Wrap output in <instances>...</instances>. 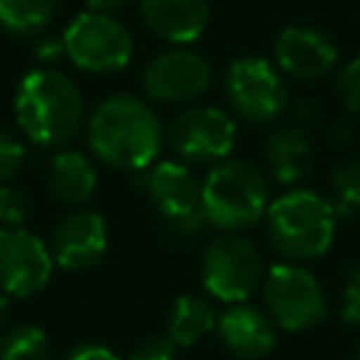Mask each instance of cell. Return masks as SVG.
Masks as SVG:
<instances>
[{
	"label": "cell",
	"mask_w": 360,
	"mask_h": 360,
	"mask_svg": "<svg viewBox=\"0 0 360 360\" xmlns=\"http://www.w3.org/2000/svg\"><path fill=\"white\" fill-rule=\"evenodd\" d=\"M51 248L25 228H0V292L8 298H31L48 287L53 276Z\"/></svg>",
	"instance_id": "8fae6325"
},
{
	"label": "cell",
	"mask_w": 360,
	"mask_h": 360,
	"mask_svg": "<svg viewBox=\"0 0 360 360\" xmlns=\"http://www.w3.org/2000/svg\"><path fill=\"white\" fill-rule=\"evenodd\" d=\"M6 323H8V295L0 292V332L6 329Z\"/></svg>",
	"instance_id": "d6a6232c"
},
{
	"label": "cell",
	"mask_w": 360,
	"mask_h": 360,
	"mask_svg": "<svg viewBox=\"0 0 360 360\" xmlns=\"http://www.w3.org/2000/svg\"><path fill=\"white\" fill-rule=\"evenodd\" d=\"M262 298L273 323L287 332L312 329L329 312V301L321 281L298 262L270 264L262 278Z\"/></svg>",
	"instance_id": "5b68a950"
},
{
	"label": "cell",
	"mask_w": 360,
	"mask_h": 360,
	"mask_svg": "<svg viewBox=\"0 0 360 360\" xmlns=\"http://www.w3.org/2000/svg\"><path fill=\"white\" fill-rule=\"evenodd\" d=\"M166 143L186 166H217L236 146V121L214 104H197L172 118Z\"/></svg>",
	"instance_id": "ba28073f"
},
{
	"label": "cell",
	"mask_w": 360,
	"mask_h": 360,
	"mask_svg": "<svg viewBox=\"0 0 360 360\" xmlns=\"http://www.w3.org/2000/svg\"><path fill=\"white\" fill-rule=\"evenodd\" d=\"M31 217V197L22 186L3 183L0 186V222L3 228H22Z\"/></svg>",
	"instance_id": "603a6c76"
},
{
	"label": "cell",
	"mask_w": 360,
	"mask_h": 360,
	"mask_svg": "<svg viewBox=\"0 0 360 360\" xmlns=\"http://www.w3.org/2000/svg\"><path fill=\"white\" fill-rule=\"evenodd\" d=\"M217 335L219 343L242 360H259L276 346L273 318L250 304H231L222 315H217Z\"/></svg>",
	"instance_id": "9a60e30c"
},
{
	"label": "cell",
	"mask_w": 360,
	"mask_h": 360,
	"mask_svg": "<svg viewBox=\"0 0 360 360\" xmlns=\"http://www.w3.org/2000/svg\"><path fill=\"white\" fill-rule=\"evenodd\" d=\"M273 59L292 79H321L338 65V45L315 25H287L273 42Z\"/></svg>",
	"instance_id": "5bb4252c"
},
{
	"label": "cell",
	"mask_w": 360,
	"mask_h": 360,
	"mask_svg": "<svg viewBox=\"0 0 360 360\" xmlns=\"http://www.w3.org/2000/svg\"><path fill=\"white\" fill-rule=\"evenodd\" d=\"M335 188V208L343 214L360 211V158H349L332 174Z\"/></svg>",
	"instance_id": "7402d4cb"
},
{
	"label": "cell",
	"mask_w": 360,
	"mask_h": 360,
	"mask_svg": "<svg viewBox=\"0 0 360 360\" xmlns=\"http://www.w3.org/2000/svg\"><path fill=\"white\" fill-rule=\"evenodd\" d=\"M87 3V11H101V14H110L115 8H121L127 0H84Z\"/></svg>",
	"instance_id": "4dcf8cb0"
},
{
	"label": "cell",
	"mask_w": 360,
	"mask_h": 360,
	"mask_svg": "<svg viewBox=\"0 0 360 360\" xmlns=\"http://www.w3.org/2000/svg\"><path fill=\"white\" fill-rule=\"evenodd\" d=\"M217 332V312L202 295H180L169 312V338L177 346H194Z\"/></svg>",
	"instance_id": "d6986e66"
},
{
	"label": "cell",
	"mask_w": 360,
	"mask_h": 360,
	"mask_svg": "<svg viewBox=\"0 0 360 360\" xmlns=\"http://www.w3.org/2000/svg\"><path fill=\"white\" fill-rule=\"evenodd\" d=\"M62 360H121L112 349L107 346H98V343H82V346H73L70 352H65Z\"/></svg>",
	"instance_id": "83f0119b"
},
{
	"label": "cell",
	"mask_w": 360,
	"mask_h": 360,
	"mask_svg": "<svg viewBox=\"0 0 360 360\" xmlns=\"http://www.w3.org/2000/svg\"><path fill=\"white\" fill-rule=\"evenodd\" d=\"M14 118L31 143L59 149L79 135L84 124V98L70 76L39 68L25 73L17 84Z\"/></svg>",
	"instance_id": "7a4b0ae2"
},
{
	"label": "cell",
	"mask_w": 360,
	"mask_h": 360,
	"mask_svg": "<svg viewBox=\"0 0 360 360\" xmlns=\"http://www.w3.org/2000/svg\"><path fill=\"white\" fill-rule=\"evenodd\" d=\"M143 191L174 233H197L205 222L202 183L183 160H158L143 174Z\"/></svg>",
	"instance_id": "30bf717a"
},
{
	"label": "cell",
	"mask_w": 360,
	"mask_h": 360,
	"mask_svg": "<svg viewBox=\"0 0 360 360\" xmlns=\"http://www.w3.org/2000/svg\"><path fill=\"white\" fill-rule=\"evenodd\" d=\"M270 205V183L264 172L242 158H228L202 180L205 222L222 233H239L264 219Z\"/></svg>",
	"instance_id": "277c9868"
},
{
	"label": "cell",
	"mask_w": 360,
	"mask_h": 360,
	"mask_svg": "<svg viewBox=\"0 0 360 360\" xmlns=\"http://www.w3.org/2000/svg\"><path fill=\"white\" fill-rule=\"evenodd\" d=\"M225 96L231 110L250 124H270L290 104L281 70L264 56L233 59L225 70Z\"/></svg>",
	"instance_id": "9c48e42d"
},
{
	"label": "cell",
	"mask_w": 360,
	"mask_h": 360,
	"mask_svg": "<svg viewBox=\"0 0 360 360\" xmlns=\"http://www.w3.org/2000/svg\"><path fill=\"white\" fill-rule=\"evenodd\" d=\"M349 135H352V127H349V124H335V127L329 129V141H332V143H346Z\"/></svg>",
	"instance_id": "1f68e13d"
},
{
	"label": "cell",
	"mask_w": 360,
	"mask_h": 360,
	"mask_svg": "<svg viewBox=\"0 0 360 360\" xmlns=\"http://www.w3.org/2000/svg\"><path fill=\"white\" fill-rule=\"evenodd\" d=\"M34 56H37L42 65L59 62V59L65 56V42H62V37H42V39H37Z\"/></svg>",
	"instance_id": "f1b7e54d"
},
{
	"label": "cell",
	"mask_w": 360,
	"mask_h": 360,
	"mask_svg": "<svg viewBox=\"0 0 360 360\" xmlns=\"http://www.w3.org/2000/svg\"><path fill=\"white\" fill-rule=\"evenodd\" d=\"M174 354H177V343L169 335H149L129 352L127 360H174Z\"/></svg>",
	"instance_id": "484cf974"
},
{
	"label": "cell",
	"mask_w": 360,
	"mask_h": 360,
	"mask_svg": "<svg viewBox=\"0 0 360 360\" xmlns=\"http://www.w3.org/2000/svg\"><path fill=\"white\" fill-rule=\"evenodd\" d=\"M211 65L183 45H174L143 68V90L152 101L160 104H188L211 87Z\"/></svg>",
	"instance_id": "7c38bea8"
},
{
	"label": "cell",
	"mask_w": 360,
	"mask_h": 360,
	"mask_svg": "<svg viewBox=\"0 0 360 360\" xmlns=\"http://www.w3.org/2000/svg\"><path fill=\"white\" fill-rule=\"evenodd\" d=\"M107 242H110V233H107L104 217L98 211L79 208L53 228L48 248L56 267L68 273H82L104 259Z\"/></svg>",
	"instance_id": "4fadbf2b"
},
{
	"label": "cell",
	"mask_w": 360,
	"mask_h": 360,
	"mask_svg": "<svg viewBox=\"0 0 360 360\" xmlns=\"http://www.w3.org/2000/svg\"><path fill=\"white\" fill-rule=\"evenodd\" d=\"M59 11V0H0V25L8 34L28 37L51 25Z\"/></svg>",
	"instance_id": "ffe728a7"
},
{
	"label": "cell",
	"mask_w": 360,
	"mask_h": 360,
	"mask_svg": "<svg viewBox=\"0 0 360 360\" xmlns=\"http://www.w3.org/2000/svg\"><path fill=\"white\" fill-rule=\"evenodd\" d=\"M340 312H343V321H346L349 326H360V267H357V270L349 276V281H346Z\"/></svg>",
	"instance_id": "4316f807"
},
{
	"label": "cell",
	"mask_w": 360,
	"mask_h": 360,
	"mask_svg": "<svg viewBox=\"0 0 360 360\" xmlns=\"http://www.w3.org/2000/svg\"><path fill=\"white\" fill-rule=\"evenodd\" d=\"M264 158L270 166V174L278 186H298L309 169H312V141L307 129L295 127H278L264 141Z\"/></svg>",
	"instance_id": "e0dca14e"
},
{
	"label": "cell",
	"mask_w": 360,
	"mask_h": 360,
	"mask_svg": "<svg viewBox=\"0 0 360 360\" xmlns=\"http://www.w3.org/2000/svg\"><path fill=\"white\" fill-rule=\"evenodd\" d=\"M267 239L287 262H309L329 250L338 231V208L312 188H290L267 205Z\"/></svg>",
	"instance_id": "3957f363"
},
{
	"label": "cell",
	"mask_w": 360,
	"mask_h": 360,
	"mask_svg": "<svg viewBox=\"0 0 360 360\" xmlns=\"http://www.w3.org/2000/svg\"><path fill=\"white\" fill-rule=\"evenodd\" d=\"M354 360H360V349H357V352H354Z\"/></svg>",
	"instance_id": "836d02e7"
},
{
	"label": "cell",
	"mask_w": 360,
	"mask_h": 360,
	"mask_svg": "<svg viewBox=\"0 0 360 360\" xmlns=\"http://www.w3.org/2000/svg\"><path fill=\"white\" fill-rule=\"evenodd\" d=\"M0 360H51L48 335L34 323L0 332Z\"/></svg>",
	"instance_id": "44dd1931"
},
{
	"label": "cell",
	"mask_w": 360,
	"mask_h": 360,
	"mask_svg": "<svg viewBox=\"0 0 360 360\" xmlns=\"http://www.w3.org/2000/svg\"><path fill=\"white\" fill-rule=\"evenodd\" d=\"M321 112H323V107L318 101H312V98H304V101L295 104V121H298L301 129H307L309 124H318Z\"/></svg>",
	"instance_id": "f546056e"
},
{
	"label": "cell",
	"mask_w": 360,
	"mask_h": 360,
	"mask_svg": "<svg viewBox=\"0 0 360 360\" xmlns=\"http://www.w3.org/2000/svg\"><path fill=\"white\" fill-rule=\"evenodd\" d=\"M65 56L87 73H115L129 65L135 42L124 22L112 14L82 11L62 31Z\"/></svg>",
	"instance_id": "52a82bcc"
},
{
	"label": "cell",
	"mask_w": 360,
	"mask_h": 360,
	"mask_svg": "<svg viewBox=\"0 0 360 360\" xmlns=\"http://www.w3.org/2000/svg\"><path fill=\"white\" fill-rule=\"evenodd\" d=\"M48 186L51 194L62 202V205H84L90 202V197L96 194L98 186V174L93 160L79 152V149H62L53 155L51 166H48Z\"/></svg>",
	"instance_id": "ac0fdd59"
},
{
	"label": "cell",
	"mask_w": 360,
	"mask_h": 360,
	"mask_svg": "<svg viewBox=\"0 0 360 360\" xmlns=\"http://www.w3.org/2000/svg\"><path fill=\"white\" fill-rule=\"evenodd\" d=\"M141 20L152 34L172 45H188L208 28V0H138Z\"/></svg>",
	"instance_id": "2e32d148"
},
{
	"label": "cell",
	"mask_w": 360,
	"mask_h": 360,
	"mask_svg": "<svg viewBox=\"0 0 360 360\" xmlns=\"http://www.w3.org/2000/svg\"><path fill=\"white\" fill-rule=\"evenodd\" d=\"M264 270L267 267L256 245L239 233H222L211 239L200 262L205 292L225 304H245L262 287Z\"/></svg>",
	"instance_id": "8992f818"
},
{
	"label": "cell",
	"mask_w": 360,
	"mask_h": 360,
	"mask_svg": "<svg viewBox=\"0 0 360 360\" xmlns=\"http://www.w3.org/2000/svg\"><path fill=\"white\" fill-rule=\"evenodd\" d=\"M22 160H25V146L14 135H8L6 129H0V186L8 183L20 172Z\"/></svg>",
	"instance_id": "d4e9b609"
},
{
	"label": "cell",
	"mask_w": 360,
	"mask_h": 360,
	"mask_svg": "<svg viewBox=\"0 0 360 360\" xmlns=\"http://www.w3.org/2000/svg\"><path fill=\"white\" fill-rule=\"evenodd\" d=\"M163 124L149 101L115 93L96 104L87 118V146L96 160L118 172L149 169L163 149Z\"/></svg>",
	"instance_id": "6da1fadb"
},
{
	"label": "cell",
	"mask_w": 360,
	"mask_h": 360,
	"mask_svg": "<svg viewBox=\"0 0 360 360\" xmlns=\"http://www.w3.org/2000/svg\"><path fill=\"white\" fill-rule=\"evenodd\" d=\"M338 96L343 101V107L354 115H360V56H354L352 62H346L335 79Z\"/></svg>",
	"instance_id": "cb8c5ba5"
}]
</instances>
